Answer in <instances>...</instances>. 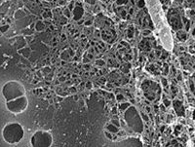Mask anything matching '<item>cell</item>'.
I'll return each mask as SVG.
<instances>
[{
  "label": "cell",
  "mask_w": 195,
  "mask_h": 147,
  "mask_svg": "<svg viewBox=\"0 0 195 147\" xmlns=\"http://www.w3.org/2000/svg\"><path fill=\"white\" fill-rule=\"evenodd\" d=\"M125 119L127 121V124L129 127H131L135 132L142 133V120L137 114V110L134 107H129L125 112Z\"/></svg>",
  "instance_id": "cell-4"
},
{
  "label": "cell",
  "mask_w": 195,
  "mask_h": 147,
  "mask_svg": "<svg viewBox=\"0 0 195 147\" xmlns=\"http://www.w3.org/2000/svg\"><path fill=\"white\" fill-rule=\"evenodd\" d=\"M27 105H28V100L24 95L6 102L7 109L10 112L15 113V114H19V113L23 112L27 108Z\"/></svg>",
  "instance_id": "cell-5"
},
{
  "label": "cell",
  "mask_w": 195,
  "mask_h": 147,
  "mask_svg": "<svg viewBox=\"0 0 195 147\" xmlns=\"http://www.w3.org/2000/svg\"><path fill=\"white\" fill-rule=\"evenodd\" d=\"M119 144L122 146H142V142L136 138H129L124 141H121Z\"/></svg>",
  "instance_id": "cell-6"
},
{
  "label": "cell",
  "mask_w": 195,
  "mask_h": 147,
  "mask_svg": "<svg viewBox=\"0 0 195 147\" xmlns=\"http://www.w3.org/2000/svg\"><path fill=\"white\" fill-rule=\"evenodd\" d=\"M31 145L35 147H48L51 146L53 138L52 134L46 130H38L31 137Z\"/></svg>",
  "instance_id": "cell-3"
},
{
  "label": "cell",
  "mask_w": 195,
  "mask_h": 147,
  "mask_svg": "<svg viewBox=\"0 0 195 147\" xmlns=\"http://www.w3.org/2000/svg\"><path fill=\"white\" fill-rule=\"evenodd\" d=\"M24 94H26L24 87L17 81H9L2 88V95H4L6 101L18 99L24 95Z\"/></svg>",
  "instance_id": "cell-2"
},
{
  "label": "cell",
  "mask_w": 195,
  "mask_h": 147,
  "mask_svg": "<svg viewBox=\"0 0 195 147\" xmlns=\"http://www.w3.org/2000/svg\"><path fill=\"white\" fill-rule=\"evenodd\" d=\"M23 129L18 123L7 124L2 130V136L4 140L9 144L19 143L23 137Z\"/></svg>",
  "instance_id": "cell-1"
}]
</instances>
